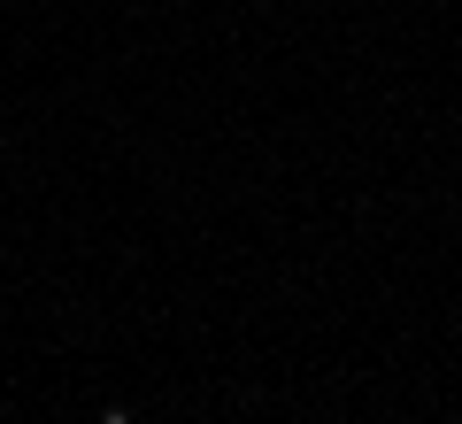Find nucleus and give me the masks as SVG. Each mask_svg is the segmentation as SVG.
<instances>
[{
    "mask_svg": "<svg viewBox=\"0 0 462 424\" xmlns=\"http://www.w3.org/2000/svg\"><path fill=\"white\" fill-rule=\"evenodd\" d=\"M100 424H139V417H124V409H108V417H100Z\"/></svg>",
    "mask_w": 462,
    "mask_h": 424,
    "instance_id": "obj_1",
    "label": "nucleus"
}]
</instances>
